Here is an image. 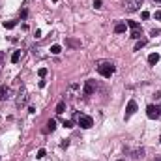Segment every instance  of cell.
<instances>
[{"label": "cell", "instance_id": "obj_1", "mask_svg": "<svg viewBox=\"0 0 161 161\" xmlns=\"http://www.w3.org/2000/svg\"><path fill=\"white\" fill-rule=\"evenodd\" d=\"M114 69H116V68H114L113 62H101L98 66V73L101 75V77H105V79H110V75L114 73Z\"/></svg>", "mask_w": 161, "mask_h": 161}, {"label": "cell", "instance_id": "obj_2", "mask_svg": "<svg viewBox=\"0 0 161 161\" xmlns=\"http://www.w3.org/2000/svg\"><path fill=\"white\" fill-rule=\"evenodd\" d=\"M77 122H79V125L83 129H90L94 125V120L90 116H86V114H77Z\"/></svg>", "mask_w": 161, "mask_h": 161}, {"label": "cell", "instance_id": "obj_3", "mask_svg": "<svg viewBox=\"0 0 161 161\" xmlns=\"http://www.w3.org/2000/svg\"><path fill=\"white\" fill-rule=\"evenodd\" d=\"M94 92H95V80L88 79L86 83H84V86H83V94L84 95H92Z\"/></svg>", "mask_w": 161, "mask_h": 161}, {"label": "cell", "instance_id": "obj_4", "mask_svg": "<svg viewBox=\"0 0 161 161\" xmlns=\"http://www.w3.org/2000/svg\"><path fill=\"white\" fill-rule=\"evenodd\" d=\"M15 103H17V107H24V105H26L28 103V92H26V90H21V92H19V95H17V101H15Z\"/></svg>", "mask_w": 161, "mask_h": 161}, {"label": "cell", "instance_id": "obj_5", "mask_svg": "<svg viewBox=\"0 0 161 161\" xmlns=\"http://www.w3.org/2000/svg\"><path fill=\"white\" fill-rule=\"evenodd\" d=\"M146 116H148L150 120L159 118V109L155 107V105H148V107H146Z\"/></svg>", "mask_w": 161, "mask_h": 161}, {"label": "cell", "instance_id": "obj_6", "mask_svg": "<svg viewBox=\"0 0 161 161\" xmlns=\"http://www.w3.org/2000/svg\"><path fill=\"white\" fill-rule=\"evenodd\" d=\"M135 113H137V103H135L133 99H131V101L128 103V107H125V120H128V118H131Z\"/></svg>", "mask_w": 161, "mask_h": 161}, {"label": "cell", "instance_id": "obj_7", "mask_svg": "<svg viewBox=\"0 0 161 161\" xmlns=\"http://www.w3.org/2000/svg\"><path fill=\"white\" fill-rule=\"evenodd\" d=\"M125 8H128V11H137L140 8V0H128V2H125Z\"/></svg>", "mask_w": 161, "mask_h": 161}, {"label": "cell", "instance_id": "obj_8", "mask_svg": "<svg viewBox=\"0 0 161 161\" xmlns=\"http://www.w3.org/2000/svg\"><path fill=\"white\" fill-rule=\"evenodd\" d=\"M66 45H68V47H71V49H79L80 47V41H79V39H75V38H66Z\"/></svg>", "mask_w": 161, "mask_h": 161}, {"label": "cell", "instance_id": "obj_9", "mask_svg": "<svg viewBox=\"0 0 161 161\" xmlns=\"http://www.w3.org/2000/svg\"><path fill=\"white\" fill-rule=\"evenodd\" d=\"M47 128H45V133H49V131H54V129H56V122H54V120L51 118V120H47Z\"/></svg>", "mask_w": 161, "mask_h": 161}, {"label": "cell", "instance_id": "obj_10", "mask_svg": "<svg viewBox=\"0 0 161 161\" xmlns=\"http://www.w3.org/2000/svg\"><path fill=\"white\" fill-rule=\"evenodd\" d=\"M157 62H159V54H157V53H152V54L148 56V64H150V66H155Z\"/></svg>", "mask_w": 161, "mask_h": 161}, {"label": "cell", "instance_id": "obj_11", "mask_svg": "<svg viewBox=\"0 0 161 161\" xmlns=\"http://www.w3.org/2000/svg\"><path fill=\"white\" fill-rule=\"evenodd\" d=\"M8 98H9V88L0 86V99H8Z\"/></svg>", "mask_w": 161, "mask_h": 161}, {"label": "cell", "instance_id": "obj_12", "mask_svg": "<svg viewBox=\"0 0 161 161\" xmlns=\"http://www.w3.org/2000/svg\"><path fill=\"white\" fill-rule=\"evenodd\" d=\"M64 110H66V101H58V105H56V114H62Z\"/></svg>", "mask_w": 161, "mask_h": 161}, {"label": "cell", "instance_id": "obj_13", "mask_svg": "<svg viewBox=\"0 0 161 161\" xmlns=\"http://www.w3.org/2000/svg\"><path fill=\"white\" fill-rule=\"evenodd\" d=\"M114 32H116V34H124L125 32V24L124 23H118L116 26H114Z\"/></svg>", "mask_w": 161, "mask_h": 161}, {"label": "cell", "instance_id": "obj_14", "mask_svg": "<svg viewBox=\"0 0 161 161\" xmlns=\"http://www.w3.org/2000/svg\"><path fill=\"white\" fill-rule=\"evenodd\" d=\"M128 26L131 28V30H140V24L137 21H128Z\"/></svg>", "mask_w": 161, "mask_h": 161}, {"label": "cell", "instance_id": "obj_15", "mask_svg": "<svg viewBox=\"0 0 161 161\" xmlns=\"http://www.w3.org/2000/svg\"><path fill=\"white\" fill-rule=\"evenodd\" d=\"M19 60H21V51H15V53L11 54V62H13V64H17Z\"/></svg>", "mask_w": 161, "mask_h": 161}, {"label": "cell", "instance_id": "obj_16", "mask_svg": "<svg viewBox=\"0 0 161 161\" xmlns=\"http://www.w3.org/2000/svg\"><path fill=\"white\" fill-rule=\"evenodd\" d=\"M15 24H17V21H6V23H4V28L11 30V28H15Z\"/></svg>", "mask_w": 161, "mask_h": 161}, {"label": "cell", "instance_id": "obj_17", "mask_svg": "<svg viewBox=\"0 0 161 161\" xmlns=\"http://www.w3.org/2000/svg\"><path fill=\"white\" fill-rule=\"evenodd\" d=\"M144 45H146V39H139L137 45H135V51H140V49H142Z\"/></svg>", "mask_w": 161, "mask_h": 161}, {"label": "cell", "instance_id": "obj_18", "mask_svg": "<svg viewBox=\"0 0 161 161\" xmlns=\"http://www.w3.org/2000/svg\"><path fill=\"white\" fill-rule=\"evenodd\" d=\"M140 36H142V30H133V32H131L133 39H140Z\"/></svg>", "mask_w": 161, "mask_h": 161}, {"label": "cell", "instance_id": "obj_19", "mask_svg": "<svg viewBox=\"0 0 161 161\" xmlns=\"http://www.w3.org/2000/svg\"><path fill=\"white\" fill-rule=\"evenodd\" d=\"M51 53H53V54H60V53H62V47H60V45H53V47H51Z\"/></svg>", "mask_w": 161, "mask_h": 161}, {"label": "cell", "instance_id": "obj_20", "mask_svg": "<svg viewBox=\"0 0 161 161\" xmlns=\"http://www.w3.org/2000/svg\"><path fill=\"white\" fill-rule=\"evenodd\" d=\"M38 75H39V77L43 79L45 75H47V68H39V69H38Z\"/></svg>", "mask_w": 161, "mask_h": 161}, {"label": "cell", "instance_id": "obj_21", "mask_svg": "<svg viewBox=\"0 0 161 161\" xmlns=\"http://www.w3.org/2000/svg\"><path fill=\"white\" fill-rule=\"evenodd\" d=\"M133 154H135V155H133V157H137V159H139V157H142V154H144V150H142V148H140V150H135V152H133Z\"/></svg>", "mask_w": 161, "mask_h": 161}, {"label": "cell", "instance_id": "obj_22", "mask_svg": "<svg viewBox=\"0 0 161 161\" xmlns=\"http://www.w3.org/2000/svg\"><path fill=\"white\" fill-rule=\"evenodd\" d=\"M36 157H38V159H43V157H45V150H43V148L38 150V155H36Z\"/></svg>", "mask_w": 161, "mask_h": 161}, {"label": "cell", "instance_id": "obj_23", "mask_svg": "<svg viewBox=\"0 0 161 161\" xmlns=\"http://www.w3.org/2000/svg\"><path fill=\"white\" fill-rule=\"evenodd\" d=\"M64 128H73V122H71V120H64Z\"/></svg>", "mask_w": 161, "mask_h": 161}, {"label": "cell", "instance_id": "obj_24", "mask_svg": "<svg viewBox=\"0 0 161 161\" xmlns=\"http://www.w3.org/2000/svg\"><path fill=\"white\" fill-rule=\"evenodd\" d=\"M101 4H103L101 0H94V8H95V9H99V8H101Z\"/></svg>", "mask_w": 161, "mask_h": 161}, {"label": "cell", "instance_id": "obj_25", "mask_svg": "<svg viewBox=\"0 0 161 161\" xmlns=\"http://www.w3.org/2000/svg\"><path fill=\"white\" fill-rule=\"evenodd\" d=\"M28 17V9H21V19H26Z\"/></svg>", "mask_w": 161, "mask_h": 161}, {"label": "cell", "instance_id": "obj_26", "mask_svg": "<svg viewBox=\"0 0 161 161\" xmlns=\"http://www.w3.org/2000/svg\"><path fill=\"white\" fill-rule=\"evenodd\" d=\"M60 146H62V148H68V146H69V140H68V139L62 140V144H60Z\"/></svg>", "mask_w": 161, "mask_h": 161}, {"label": "cell", "instance_id": "obj_27", "mask_svg": "<svg viewBox=\"0 0 161 161\" xmlns=\"http://www.w3.org/2000/svg\"><path fill=\"white\" fill-rule=\"evenodd\" d=\"M155 19H159V21H161V9H159V11H155Z\"/></svg>", "mask_w": 161, "mask_h": 161}, {"label": "cell", "instance_id": "obj_28", "mask_svg": "<svg viewBox=\"0 0 161 161\" xmlns=\"http://www.w3.org/2000/svg\"><path fill=\"white\" fill-rule=\"evenodd\" d=\"M2 60H4V53L0 51V62H2Z\"/></svg>", "mask_w": 161, "mask_h": 161}, {"label": "cell", "instance_id": "obj_29", "mask_svg": "<svg viewBox=\"0 0 161 161\" xmlns=\"http://www.w3.org/2000/svg\"><path fill=\"white\" fill-rule=\"evenodd\" d=\"M157 109H159V118H161V105H159V107H157Z\"/></svg>", "mask_w": 161, "mask_h": 161}, {"label": "cell", "instance_id": "obj_30", "mask_svg": "<svg viewBox=\"0 0 161 161\" xmlns=\"http://www.w3.org/2000/svg\"><path fill=\"white\" fill-rule=\"evenodd\" d=\"M155 2H159V4H161V0H155Z\"/></svg>", "mask_w": 161, "mask_h": 161}, {"label": "cell", "instance_id": "obj_31", "mask_svg": "<svg viewBox=\"0 0 161 161\" xmlns=\"http://www.w3.org/2000/svg\"><path fill=\"white\" fill-rule=\"evenodd\" d=\"M116 161H124V159H116Z\"/></svg>", "mask_w": 161, "mask_h": 161}, {"label": "cell", "instance_id": "obj_32", "mask_svg": "<svg viewBox=\"0 0 161 161\" xmlns=\"http://www.w3.org/2000/svg\"><path fill=\"white\" fill-rule=\"evenodd\" d=\"M159 142H161V137H159Z\"/></svg>", "mask_w": 161, "mask_h": 161}]
</instances>
